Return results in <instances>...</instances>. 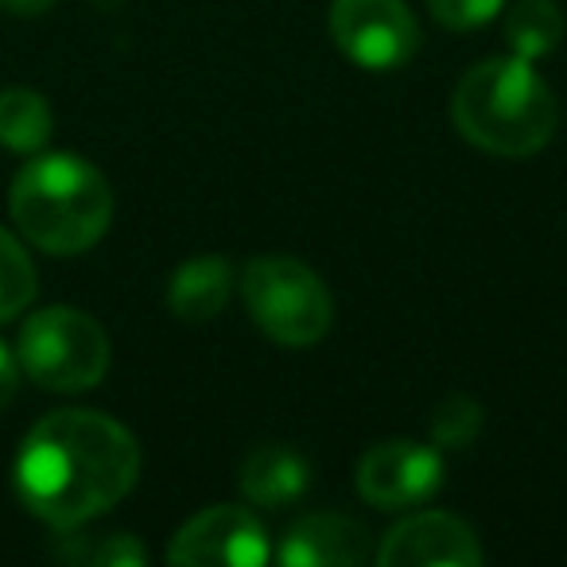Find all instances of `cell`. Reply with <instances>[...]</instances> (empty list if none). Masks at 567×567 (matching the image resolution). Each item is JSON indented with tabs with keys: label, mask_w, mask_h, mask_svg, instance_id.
Segmentation results:
<instances>
[{
	"label": "cell",
	"mask_w": 567,
	"mask_h": 567,
	"mask_svg": "<svg viewBox=\"0 0 567 567\" xmlns=\"http://www.w3.org/2000/svg\"><path fill=\"white\" fill-rule=\"evenodd\" d=\"M141 478L133 432L105 412L63 409L28 432L17 458L20 502L55 528H79L113 509Z\"/></svg>",
	"instance_id": "1"
},
{
	"label": "cell",
	"mask_w": 567,
	"mask_h": 567,
	"mask_svg": "<svg viewBox=\"0 0 567 567\" xmlns=\"http://www.w3.org/2000/svg\"><path fill=\"white\" fill-rule=\"evenodd\" d=\"M458 133L494 156H533L556 133V94L520 55L486 59L463 74L451 102Z\"/></svg>",
	"instance_id": "2"
},
{
	"label": "cell",
	"mask_w": 567,
	"mask_h": 567,
	"mask_svg": "<svg viewBox=\"0 0 567 567\" xmlns=\"http://www.w3.org/2000/svg\"><path fill=\"white\" fill-rule=\"evenodd\" d=\"M9 206L28 241L55 257H71L105 237L113 218V190L90 159L51 152L17 175Z\"/></svg>",
	"instance_id": "3"
},
{
	"label": "cell",
	"mask_w": 567,
	"mask_h": 567,
	"mask_svg": "<svg viewBox=\"0 0 567 567\" xmlns=\"http://www.w3.org/2000/svg\"><path fill=\"white\" fill-rule=\"evenodd\" d=\"M241 296L252 323L280 347H316L331 331V292L296 257H280V252L252 257L241 272Z\"/></svg>",
	"instance_id": "4"
},
{
	"label": "cell",
	"mask_w": 567,
	"mask_h": 567,
	"mask_svg": "<svg viewBox=\"0 0 567 567\" xmlns=\"http://www.w3.org/2000/svg\"><path fill=\"white\" fill-rule=\"evenodd\" d=\"M17 358L35 385L82 393L94 389L110 370V334L79 308H43L20 331Z\"/></svg>",
	"instance_id": "5"
},
{
	"label": "cell",
	"mask_w": 567,
	"mask_h": 567,
	"mask_svg": "<svg viewBox=\"0 0 567 567\" xmlns=\"http://www.w3.org/2000/svg\"><path fill=\"white\" fill-rule=\"evenodd\" d=\"M331 35L350 63L365 71H396L420 48V24L404 0H334Z\"/></svg>",
	"instance_id": "6"
},
{
	"label": "cell",
	"mask_w": 567,
	"mask_h": 567,
	"mask_svg": "<svg viewBox=\"0 0 567 567\" xmlns=\"http://www.w3.org/2000/svg\"><path fill=\"white\" fill-rule=\"evenodd\" d=\"M167 559L187 567H260L268 564V533L241 505H214L175 533Z\"/></svg>",
	"instance_id": "7"
},
{
	"label": "cell",
	"mask_w": 567,
	"mask_h": 567,
	"mask_svg": "<svg viewBox=\"0 0 567 567\" xmlns=\"http://www.w3.org/2000/svg\"><path fill=\"white\" fill-rule=\"evenodd\" d=\"M443 486V458L435 447L412 440L373 443L358 463V489L373 509H409Z\"/></svg>",
	"instance_id": "8"
},
{
	"label": "cell",
	"mask_w": 567,
	"mask_h": 567,
	"mask_svg": "<svg viewBox=\"0 0 567 567\" xmlns=\"http://www.w3.org/2000/svg\"><path fill=\"white\" fill-rule=\"evenodd\" d=\"M378 564L385 567H478L482 544L466 520L451 513L427 509L404 517L389 528L378 548Z\"/></svg>",
	"instance_id": "9"
},
{
	"label": "cell",
	"mask_w": 567,
	"mask_h": 567,
	"mask_svg": "<svg viewBox=\"0 0 567 567\" xmlns=\"http://www.w3.org/2000/svg\"><path fill=\"white\" fill-rule=\"evenodd\" d=\"M373 556V536L362 520L342 513H308L280 544L284 567H358Z\"/></svg>",
	"instance_id": "10"
},
{
	"label": "cell",
	"mask_w": 567,
	"mask_h": 567,
	"mask_svg": "<svg viewBox=\"0 0 567 567\" xmlns=\"http://www.w3.org/2000/svg\"><path fill=\"white\" fill-rule=\"evenodd\" d=\"M311 471L300 451L284 443H260L241 463V494L260 509H284L308 494Z\"/></svg>",
	"instance_id": "11"
},
{
	"label": "cell",
	"mask_w": 567,
	"mask_h": 567,
	"mask_svg": "<svg viewBox=\"0 0 567 567\" xmlns=\"http://www.w3.org/2000/svg\"><path fill=\"white\" fill-rule=\"evenodd\" d=\"M229 292H234V265L218 252H203L175 268L167 284V308L183 323H210L226 308Z\"/></svg>",
	"instance_id": "12"
},
{
	"label": "cell",
	"mask_w": 567,
	"mask_h": 567,
	"mask_svg": "<svg viewBox=\"0 0 567 567\" xmlns=\"http://www.w3.org/2000/svg\"><path fill=\"white\" fill-rule=\"evenodd\" d=\"M51 105L28 86L0 90V144L12 152H40L51 141Z\"/></svg>",
	"instance_id": "13"
},
{
	"label": "cell",
	"mask_w": 567,
	"mask_h": 567,
	"mask_svg": "<svg viewBox=\"0 0 567 567\" xmlns=\"http://www.w3.org/2000/svg\"><path fill=\"white\" fill-rule=\"evenodd\" d=\"M505 40H509L513 55L528 59V63L551 55L564 40V12L556 9V0H517L505 17Z\"/></svg>",
	"instance_id": "14"
},
{
	"label": "cell",
	"mask_w": 567,
	"mask_h": 567,
	"mask_svg": "<svg viewBox=\"0 0 567 567\" xmlns=\"http://www.w3.org/2000/svg\"><path fill=\"white\" fill-rule=\"evenodd\" d=\"M35 300V265L24 245L0 226V323L17 319Z\"/></svg>",
	"instance_id": "15"
},
{
	"label": "cell",
	"mask_w": 567,
	"mask_h": 567,
	"mask_svg": "<svg viewBox=\"0 0 567 567\" xmlns=\"http://www.w3.org/2000/svg\"><path fill=\"white\" fill-rule=\"evenodd\" d=\"M482 420L486 416H482V404L474 401V396H463V393L447 396V401L432 412V443L443 451L471 447L482 432Z\"/></svg>",
	"instance_id": "16"
},
{
	"label": "cell",
	"mask_w": 567,
	"mask_h": 567,
	"mask_svg": "<svg viewBox=\"0 0 567 567\" xmlns=\"http://www.w3.org/2000/svg\"><path fill=\"white\" fill-rule=\"evenodd\" d=\"M66 559H79V564H102V567H133L144 564L148 551L136 544V536L128 533H113V536H97L86 548H66Z\"/></svg>",
	"instance_id": "17"
},
{
	"label": "cell",
	"mask_w": 567,
	"mask_h": 567,
	"mask_svg": "<svg viewBox=\"0 0 567 567\" xmlns=\"http://www.w3.org/2000/svg\"><path fill=\"white\" fill-rule=\"evenodd\" d=\"M505 0H427V9L440 24L455 28V32H466V28L489 24V20L502 12Z\"/></svg>",
	"instance_id": "18"
},
{
	"label": "cell",
	"mask_w": 567,
	"mask_h": 567,
	"mask_svg": "<svg viewBox=\"0 0 567 567\" xmlns=\"http://www.w3.org/2000/svg\"><path fill=\"white\" fill-rule=\"evenodd\" d=\"M20 389V358L12 354L9 342H0V409L17 396Z\"/></svg>",
	"instance_id": "19"
},
{
	"label": "cell",
	"mask_w": 567,
	"mask_h": 567,
	"mask_svg": "<svg viewBox=\"0 0 567 567\" xmlns=\"http://www.w3.org/2000/svg\"><path fill=\"white\" fill-rule=\"evenodd\" d=\"M55 0H0V9L12 12V17H43Z\"/></svg>",
	"instance_id": "20"
}]
</instances>
